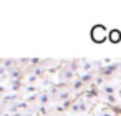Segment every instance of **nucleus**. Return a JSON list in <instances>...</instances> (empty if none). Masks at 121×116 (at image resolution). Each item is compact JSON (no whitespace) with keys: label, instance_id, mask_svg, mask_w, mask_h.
I'll return each mask as SVG.
<instances>
[{"label":"nucleus","instance_id":"nucleus-3","mask_svg":"<svg viewBox=\"0 0 121 116\" xmlns=\"http://www.w3.org/2000/svg\"><path fill=\"white\" fill-rule=\"evenodd\" d=\"M75 78H76V73H75V71H71L70 68H66V66L63 65V68L60 70V80H61L63 83H66V81L75 80Z\"/></svg>","mask_w":121,"mask_h":116},{"label":"nucleus","instance_id":"nucleus-7","mask_svg":"<svg viewBox=\"0 0 121 116\" xmlns=\"http://www.w3.org/2000/svg\"><path fill=\"white\" fill-rule=\"evenodd\" d=\"M103 91H104V93H109V95H111V93L114 91V86H108V85H104V86H103Z\"/></svg>","mask_w":121,"mask_h":116},{"label":"nucleus","instance_id":"nucleus-1","mask_svg":"<svg viewBox=\"0 0 121 116\" xmlns=\"http://www.w3.org/2000/svg\"><path fill=\"white\" fill-rule=\"evenodd\" d=\"M121 71V61H114V63H111V65H108V66H101L99 70H98V75L99 76H103L104 80H111L114 75H118Z\"/></svg>","mask_w":121,"mask_h":116},{"label":"nucleus","instance_id":"nucleus-6","mask_svg":"<svg viewBox=\"0 0 121 116\" xmlns=\"http://www.w3.org/2000/svg\"><path fill=\"white\" fill-rule=\"evenodd\" d=\"M22 86H23L22 80H13V81H12V90H15V91H17V90H20Z\"/></svg>","mask_w":121,"mask_h":116},{"label":"nucleus","instance_id":"nucleus-8","mask_svg":"<svg viewBox=\"0 0 121 116\" xmlns=\"http://www.w3.org/2000/svg\"><path fill=\"white\" fill-rule=\"evenodd\" d=\"M4 91H5V88H4V86H0V95H2Z\"/></svg>","mask_w":121,"mask_h":116},{"label":"nucleus","instance_id":"nucleus-2","mask_svg":"<svg viewBox=\"0 0 121 116\" xmlns=\"http://www.w3.org/2000/svg\"><path fill=\"white\" fill-rule=\"evenodd\" d=\"M108 35H109V32L104 28V25H95L90 32V37L95 43H103L108 38Z\"/></svg>","mask_w":121,"mask_h":116},{"label":"nucleus","instance_id":"nucleus-5","mask_svg":"<svg viewBox=\"0 0 121 116\" xmlns=\"http://www.w3.org/2000/svg\"><path fill=\"white\" fill-rule=\"evenodd\" d=\"M4 66L7 68V71H10V70H13V68L18 66V60H15V58H5Z\"/></svg>","mask_w":121,"mask_h":116},{"label":"nucleus","instance_id":"nucleus-4","mask_svg":"<svg viewBox=\"0 0 121 116\" xmlns=\"http://www.w3.org/2000/svg\"><path fill=\"white\" fill-rule=\"evenodd\" d=\"M108 40L111 43H119L121 42V32L119 30H111L109 35H108Z\"/></svg>","mask_w":121,"mask_h":116}]
</instances>
